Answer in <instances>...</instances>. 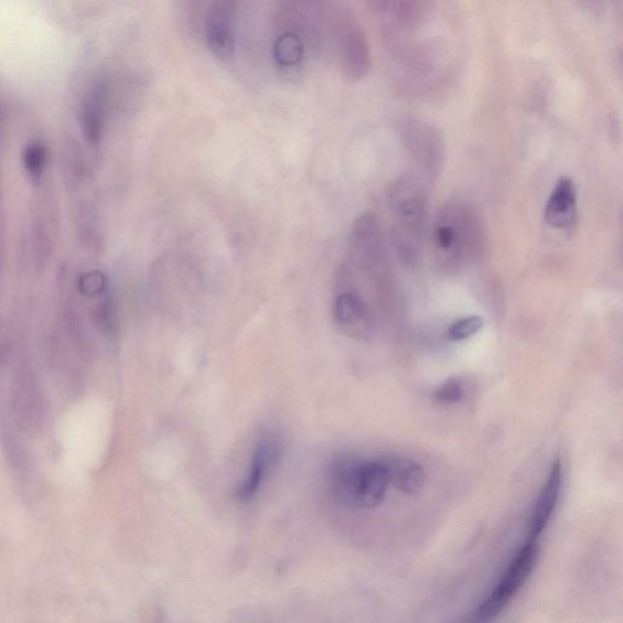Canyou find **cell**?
I'll return each instance as SVG.
<instances>
[{
	"label": "cell",
	"instance_id": "cell-1",
	"mask_svg": "<svg viewBox=\"0 0 623 623\" xmlns=\"http://www.w3.org/2000/svg\"><path fill=\"white\" fill-rule=\"evenodd\" d=\"M327 484L333 496L346 507L373 509L383 503L390 479L383 458L340 456L327 469Z\"/></svg>",
	"mask_w": 623,
	"mask_h": 623
},
{
	"label": "cell",
	"instance_id": "cell-2",
	"mask_svg": "<svg viewBox=\"0 0 623 623\" xmlns=\"http://www.w3.org/2000/svg\"><path fill=\"white\" fill-rule=\"evenodd\" d=\"M479 241L480 227L473 210L461 204L441 208L432 230L433 250L441 267L458 269L473 260Z\"/></svg>",
	"mask_w": 623,
	"mask_h": 623
},
{
	"label": "cell",
	"instance_id": "cell-3",
	"mask_svg": "<svg viewBox=\"0 0 623 623\" xmlns=\"http://www.w3.org/2000/svg\"><path fill=\"white\" fill-rule=\"evenodd\" d=\"M389 205L396 219L397 248L405 260H417L418 243L427 213V196L417 180L401 178L395 181L389 192Z\"/></svg>",
	"mask_w": 623,
	"mask_h": 623
},
{
	"label": "cell",
	"instance_id": "cell-4",
	"mask_svg": "<svg viewBox=\"0 0 623 623\" xmlns=\"http://www.w3.org/2000/svg\"><path fill=\"white\" fill-rule=\"evenodd\" d=\"M50 396L41 376L30 364L23 363L10 387L9 420L26 437L36 434L49 425Z\"/></svg>",
	"mask_w": 623,
	"mask_h": 623
},
{
	"label": "cell",
	"instance_id": "cell-5",
	"mask_svg": "<svg viewBox=\"0 0 623 623\" xmlns=\"http://www.w3.org/2000/svg\"><path fill=\"white\" fill-rule=\"evenodd\" d=\"M539 556L537 540L527 539V543L517 551L507 570L504 571L497 586L493 588L484 602L475 609L470 621L490 622L498 617L517 593L522 591L536 568Z\"/></svg>",
	"mask_w": 623,
	"mask_h": 623
},
{
	"label": "cell",
	"instance_id": "cell-6",
	"mask_svg": "<svg viewBox=\"0 0 623 623\" xmlns=\"http://www.w3.org/2000/svg\"><path fill=\"white\" fill-rule=\"evenodd\" d=\"M239 0H215L204 23L203 40L219 61H228L237 49Z\"/></svg>",
	"mask_w": 623,
	"mask_h": 623
},
{
	"label": "cell",
	"instance_id": "cell-7",
	"mask_svg": "<svg viewBox=\"0 0 623 623\" xmlns=\"http://www.w3.org/2000/svg\"><path fill=\"white\" fill-rule=\"evenodd\" d=\"M26 434L22 433L8 418L2 428V449L6 461L15 475L20 485L32 492L37 485V464L26 442Z\"/></svg>",
	"mask_w": 623,
	"mask_h": 623
},
{
	"label": "cell",
	"instance_id": "cell-8",
	"mask_svg": "<svg viewBox=\"0 0 623 623\" xmlns=\"http://www.w3.org/2000/svg\"><path fill=\"white\" fill-rule=\"evenodd\" d=\"M281 452H283V445L273 434H267L258 442L248 474L245 475L237 493H235L238 501L248 503L255 498L257 492L261 490L267 477L277 466Z\"/></svg>",
	"mask_w": 623,
	"mask_h": 623
},
{
	"label": "cell",
	"instance_id": "cell-9",
	"mask_svg": "<svg viewBox=\"0 0 623 623\" xmlns=\"http://www.w3.org/2000/svg\"><path fill=\"white\" fill-rule=\"evenodd\" d=\"M341 72L351 82L368 76L372 68V53L366 34L354 22L340 37L336 52Z\"/></svg>",
	"mask_w": 623,
	"mask_h": 623
},
{
	"label": "cell",
	"instance_id": "cell-10",
	"mask_svg": "<svg viewBox=\"0 0 623 623\" xmlns=\"http://www.w3.org/2000/svg\"><path fill=\"white\" fill-rule=\"evenodd\" d=\"M402 135L410 154L428 170L438 171L443 157V140L437 127L420 119L402 123Z\"/></svg>",
	"mask_w": 623,
	"mask_h": 623
},
{
	"label": "cell",
	"instance_id": "cell-11",
	"mask_svg": "<svg viewBox=\"0 0 623 623\" xmlns=\"http://www.w3.org/2000/svg\"><path fill=\"white\" fill-rule=\"evenodd\" d=\"M109 99V82L101 78L92 85L87 92L84 105H82V131H84L85 138L90 146H98L101 142L105 122H107Z\"/></svg>",
	"mask_w": 623,
	"mask_h": 623
},
{
	"label": "cell",
	"instance_id": "cell-12",
	"mask_svg": "<svg viewBox=\"0 0 623 623\" xmlns=\"http://www.w3.org/2000/svg\"><path fill=\"white\" fill-rule=\"evenodd\" d=\"M334 319L347 334L366 336L373 326V315L369 305L359 293L344 291L335 300Z\"/></svg>",
	"mask_w": 623,
	"mask_h": 623
},
{
	"label": "cell",
	"instance_id": "cell-13",
	"mask_svg": "<svg viewBox=\"0 0 623 623\" xmlns=\"http://www.w3.org/2000/svg\"><path fill=\"white\" fill-rule=\"evenodd\" d=\"M562 488V465L560 461L552 463L545 486L539 492L534 513L531 515L530 533L528 539L537 540L549 525L552 514L557 509Z\"/></svg>",
	"mask_w": 623,
	"mask_h": 623
},
{
	"label": "cell",
	"instance_id": "cell-14",
	"mask_svg": "<svg viewBox=\"0 0 623 623\" xmlns=\"http://www.w3.org/2000/svg\"><path fill=\"white\" fill-rule=\"evenodd\" d=\"M273 63L286 78H298L310 54L308 45L292 32H275Z\"/></svg>",
	"mask_w": 623,
	"mask_h": 623
},
{
	"label": "cell",
	"instance_id": "cell-15",
	"mask_svg": "<svg viewBox=\"0 0 623 623\" xmlns=\"http://www.w3.org/2000/svg\"><path fill=\"white\" fill-rule=\"evenodd\" d=\"M376 14L390 18L398 30H415L429 17V0H367Z\"/></svg>",
	"mask_w": 623,
	"mask_h": 623
},
{
	"label": "cell",
	"instance_id": "cell-16",
	"mask_svg": "<svg viewBox=\"0 0 623 623\" xmlns=\"http://www.w3.org/2000/svg\"><path fill=\"white\" fill-rule=\"evenodd\" d=\"M578 217V196L573 182L568 178L559 180L545 210L548 225L557 229H570Z\"/></svg>",
	"mask_w": 623,
	"mask_h": 623
},
{
	"label": "cell",
	"instance_id": "cell-17",
	"mask_svg": "<svg viewBox=\"0 0 623 623\" xmlns=\"http://www.w3.org/2000/svg\"><path fill=\"white\" fill-rule=\"evenodd\" d=\"M389 473L390 485L406 493V495H419L425 490L427 475L426 470L410 458L399 455L382 456Z\"/></svg>",
	"mask_w": 623,
	"mask_h": 623
},
{
	"label": "cell",
	"instance_id": "cell-18",
	"mask_svg": "<svg viewBox=\"0 0 623 623\" xmlns=\"http://www.w3.org/2000/svg\"><path fill=\"white\" fill-rule=\"evenodd\" d=\"M215 0H174L181 28L193 39H203L204 23Z\"/></svg>",
	"mask_w": 623,
	"mask_h": 623
},
{
	"label": "cell",
	"instance_id": "cell-19",
	"mask_svg": "<svg viewBox=\"0 0 623 623\" xmlns=\"http://www.w3.org/2000/svg\"><path fill=\"white\" fill-rule=\"evenodd\" d=\"M31 253L34 265L44 268L51 260L53 253L52 233L43 218L33 222L31 230Z\"/></svg>",
	"mask_w": 623,
	"mask_h": 623
},
{
	"label": "cell",
	"instance_id": "cell-20",
	"mask_svg": "<svg viewBox=\"0 0 623 623\" xmlns=\"http://www.w3.org/2000/svg\"><path fill=\"white\" fill-rule=\"evenodd\" d=\"M93 321L103 335L111 336L116 333L117 311L116 303L111 297L105 296L96 304L93 311Z\"/></svg>",
	"mask_w": 623,
	"mask_h": 623
},
{
	"label": "cell",
	"instance_id": "cell-21",
	"mask_svg": "<svg viewBox=\"0 0 623 623\" xmlns=\"http://www.w3.org/2000/svg\"><path fill=\"white\" fill-rule=\"evenodd\" d=\"M63 168L66 181L72 185H77L85 180L87 173L86 160L79 148L68 146L64 150Z\"/></svg>",
	"mask_w": 623,
	"mask_h": 623
},
{
	"label": "cell",
	"instance_id": "cell-22",
	"mask_svg": "<svg viewBox=\"0 0 623 623\" xmlns=\"http://www.w3.org/2000/svg\"><path fill=\"white\" fill-rule=\"evenodd\" d=\"M49 163V151L40 143H31L23 154V164L33 181H40Z\"/></svg>",
	"mask_w": 623,
	"mask_h": 623
},
{
	"label": "cell",
	"instance_id": "cell-23",
	"mask_svg": "<svg viewBox=\"0 0 623 623\" xmlns=\"http://www.w3.org/2000/svg\"><path fill=\"white\" fill-rule=\"evenodd\" d=\"M484 320L480 315L465 316V319L456 321L450 326L447 339L456 343V341L473 337L484 327Z\"/></svg>",
	"mask_w": 623,
	"mask_h": 623
},
{
	"label": "cell",
	"instance_id": "cell-24",
	"mask_svg": "<svg viewBox=\"0 0 623 623\" xmlns=\"http://www.w3.org/2000/svg\"><path fill=\"white\" fill-rule=\"evenodd\" d=\"M464 398V385L462 380L452 378L443 383L433 394V399L442 406L460 404Z\"/></svg>",
	"mask_w": 623,
	"mask_h": 623
},
{
	"label": "cell",
	"instance_id": "cell-25",
	"mask_svg": "<svg viewBox=\"0 0 623 623\" xmlns=\"http://www.w3.org/2000/svg\"><path fill=\"white\" fill-rule=\"evenodd\" d=\"M79 289L85 293V296H100V293L105 290V279L98 272L88 273L80 278Z\"/></svg>",
	"mask_w": 623,
	"mask_h": 623
},
{
	"label": "cell",
	"instance_id": "cell-26",
	"mask_svg": "<svg viewBox=\"0 0 623 623\" xmlns=\"http://www.w3.org/2000/svg\"><path fill=\"white\" fill-rule=\"evenodd\" d=\"M10 344L6 326L0 322V366L4 364L9 357Z\"/></svg>",
	"mask_w": 623,
	"mask_h": 623
}]
</instances>
